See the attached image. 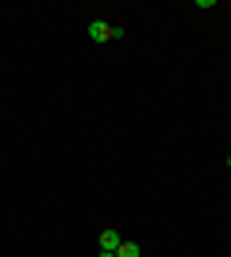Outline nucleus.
Wrapping results in <instances>:
<instances>
[{"instance_id": "f257e3e1", "label": "nucleus", "mask_w": 231, "mask_h": 257, "mask_svg": "<svg viewBox=\"0 0 231 257\" xmlns=\"http://www.w3.org/2000/svg\"><path fill=\"white\" fill-rule=\"evenodd\" d=\"M89 39H93V43H108V39H112V27L104 20H93V23H89Z\"/></svg>"}, {"instance_id": "f03ea898", "label": "nucleus", "mask_w": 231, "mask_h": 257, "mask_svg": "<svg viewBox=\"0 0 231 257\" xmlns=\"http://www.w3.org/2000/svg\"><path fill=\"white\" fill-rule=\"evenodd\" d=\"M120 242H123V238L116 234V230H100V249H108V253H116V249H120Z\"/></svg>"}, {"instance_id": "7ed1b4c3", "label": "nucleus", "mask_w": 231, "mask_h": 257, "mask_svg": "<svg viewBox=\"0 0 231 257\" xmlns=\"http://www.w3.org/2000/svg\"><path fill=\"white\" fill-rule=\"evenodd\" d=\"M116 257H139V246H135V242H120Z\"/></svg>"}, {"instance_id": "20e7f679", "label": "nucleus", "mask_w": 231, "mask_h": 257, "mask_svg": "<svg viewBox=\"0 0 231 257\" xmlns=\"http://www.w3.org/2000/svg\"><path fill=\"white\" fill-rule=\"evenodd\" d=\"M100 257H116V253H108V249H100Z\"/></svg>"}, {"instance_id": "39448f33", "label": "nucleus", "mask_w": 231, "mask_h": 257, "mask_svg": "<svg viewBox=\"0 0 231 257\" xmlns=\"http://www.w3.org/2000/svg\"><path fill=\"white\" fill-rule=\"evenodd\" d=\"M227 169H231V158H227Z\"/></svg>"}]
</instances>
